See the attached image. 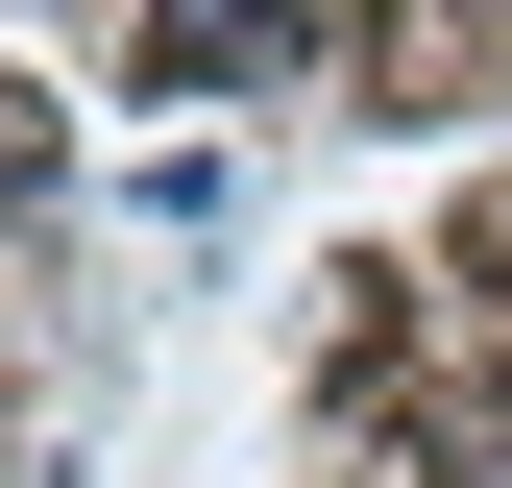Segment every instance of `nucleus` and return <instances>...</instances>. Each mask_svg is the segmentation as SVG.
I'll use <instances>...</instances> for the list:
<instances>
[{"mask_svg":"<svg viewBox=\"0 0 512 488\" xmlns=\"http://www.w3.org/2000/svg\"><path fill=\"white\" fill-rule=\"evenodd\" d=\"M293 25H317V0H147V98H244V74H293Z\"/></svg>","mask_w":512,"mask_h":488,"instance_id":"nucleus-1","label":"nucleus"},{"mask_svg":"<svg viewBox=\"0 0 512 488\" xmlns=\"http://www.w3.org/2000/svg\"><path fill=\"white\" fill-rule=\"evenodd\" d=\"M49 196H74V122H49L25 74H0V220H49Z\"/></svg>","mask_w":512,"mask_h":488,"instance_id":"nucleus-2","label":"nucleus"}]
</instances>
